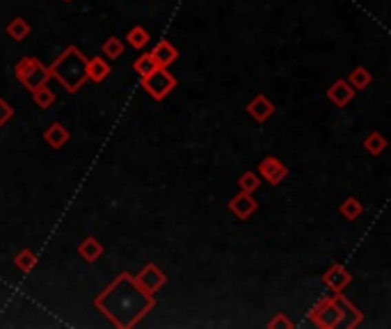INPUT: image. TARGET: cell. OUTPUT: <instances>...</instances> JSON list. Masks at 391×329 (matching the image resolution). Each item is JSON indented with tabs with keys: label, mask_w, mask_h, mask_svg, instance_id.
Instances as JSON below:
<instances>
[{
	"label": "cell",
	"mask_w": 391,
	"mask_h": 329,
	"mask_svg": "<svg viewBox=\"0 0 391 329\" xmlns=\"http://www.w3.org/2000/svg\"><path fill=\"white\" fill-rule=\"evenodd\" d=\"M5 32H7V37L14 39V41H23V39L30 37L32 28H30V23H28L25 19L17 17V19H12V21H10V25H7V30H5Z\"/></svg>",
	"instance_id": "17"
},
{
	"label": "cell",
	"mask_w": 391,
	"mask_h": 329,
	"mask_svg": "<svg viewBox=\"0 0 391 329\" xmlns=\"http://www.w3.org/2000/svg\"><path fill=\"white\" fill-rule=\"evenodd\" d=\"M103 245H101V240L94 238V235H87L81 245H78V254H81V259L85 263H96L98 259L103 256Z\"/></svg>",
	"instance_id": "13"
},
{
	"label": "cell",
	"mask_w": 391,
	"mask_h": 329,
	"mask_svg": "<svg viewBox=\"0 0 391 329\" xmlns=\"http://www.w3.org/2000/svg\"><path fill=\"white\" fill-rule=\"evenodd\" d=\"M151 55H154V60H156L158 67H169V64H174L176 60H179V51H176V48L165 39L158 41V44L154 46Z\"/></svg>",
	"instance_id": "14"
},
{
	"label": "cell",
	"mask_w": 391,
	"mask_h": 329,
	"mask_svg": "<svg viewBox=\"0 0 391 329\" xmlns=\"http://www.w3.org/2000/svg\"><path fill=\"white\" fill-rule=\"evenodd\" d=\"M149 39H151V37H149V32H147L142 25L131 28L129 34H126V41H129V46L138 48V51H142V48H145V46L149 44Z\"/></svg>",
	"instance_id": "22"
},
{
	"label": "cell",
	"mask_w": 391,
	"mask_h": 329,
	"mask_svg": "<svg viewBox=\"0 0 391 329\" xmlns=\"http://www.w3.org/2000/svg\"><path fill=\"white\" fill-rule=\"evenodd\" d=\"M110 76V64L105 57H92L87 60V81L101 85Z\"/></svg>",
	"instance_id": "15"
},
{
	"label": "cell",
	"mask_w": 391,
	"mask_h": 329,
	"mask_svg": "<svg viewBox=\"0 0 391 329\" xmlns=\"http://www.w3.org/2000/svg\"><path fill=\"white\" fill-rule=\"evenodd\" d=\"M94 309L101 311L115 327L133 329L156 309V297L142 290L131 273H119L115 282L105 286L94 299Z\"/></svg>",
	"instance_id": "1"
},
{
	"label": "cell",
	"mask_w": 391,
	"mask_h": 329,
	"mask_svg": "<svg viewBox=\"0 0 391 329\" xmlns=\"http://www.w3.org/2000/svg\"><path fill=\"white\" fill-rule=\"evenodd\" d=\"M334 295H337V299L341 302V306H344L346 318L350 316V320H348V329H355V327H359L361 323H364V316H361V311L350 302V299L344 295V293H334Z\"/></svg>",
	"instance_id": "18"
},
{
	"label": "cell",
	"mask_w": 391,
	"mask_h": 329,
	"mask_svg": "<svg viewBox=\"0 0 391 329\" xmlns=\"http://www.w3.org/2000/svg\"><path fill=\"white\" fill-rule=\"evenodd\" d=\"M12 117H14V108L5 101V98H0V126H5L7 121H12Z\"/></svg>",
	"instance_id": "28"
},
{
	"label": "cell",
	"mask_w": 391,
	"mask_h": 329,
	"mask_svg": "<svg viewBox=\"0 0 391 329\" xmlns=\"http://www.w3.org/2000/svg\"><path fill=\"white\" fill-rule=\"evenodd\" d=\"M32 98H34V103H37L39 108L46 110V108H51V105L55 103V98H58V96H55V92L48 87V85H41V87H37L32 92Z\"/></svg>",
	"instance_id": "24"
},
{
	"label": "cell",
	"mask_w": 391,
	"mask_h": 329,
	"mask_svg": "<svg viewBox=\"0 0 391 329\" xmlns=\"http://www.w3.org/2000/svg\"><path fill=\"white\" fill-rule=\"evenodd\" d=\"M238 188L243 192L254 195V192L261 188V176L257 171H245V174H240V178H238Z\"/></svg>",
	"instance_id": "25"
},
{
	"label": "cell",
	"mask_w": 391,
	"mask_h": 329,
	"mask_svg": "<svg viewBox=\"0 0 391 329\" xmlns=\"http://www.w3.org/2000/svg\"><path fill=\"white\" fill-rule=\"evenodd\" d=\"M14 76H17V81L23 85L28 92H34L41 85H48L51 81V71L44 62H39L37 57H21L17 62V67H14Z\"/></svg>",
	"instance_id": "3"
},
{
	"label": "cell",
	"mask_w": 391,
	"mask_h": 329,
	"mask_svg": "<svg viewBox=\"0 0 391 329\" xmlns=\"http://www.w3.org/2000/svg\"><path fill=\"white\" fill-rule=\"evenodd\" d=\"M323 282H325L327 288H332L334 293H344L346 286L352 282V275L348 273V270L341 266V263H334V266H330V268L325 270Z\"/></svg>",
	"instance_id": "9"
},
{
	"label": "cell",
	"mask_w": 391,
	"mask_h": 329,
	"mask_svg": "<svg viewBox=\"0 0 391 329\" xmlns=\"http://www.w3.org/2000/svg\"><path fill=\"white\" fill-rule=\"evenodd\" d=\"M257 209H259V202L254 199V195L243 192V190H240L236 197H231V202H229V211L243 222L250 220L254 213H257Z\"/></svg>",
	"instance_id": "8"
},
{
	"label": "cell",
	"mask_w": 391,
	"mask_h": 329,
	"mask_svg": "<svg viewBox=\"0 0 391 329\" xmlns=\"http://www.w3.org/2000/svg\"><path fill=\"white\" fill-rule=\"evenodd\" d=\"M124 48H126V44L119 37H108L103 41V55L108 57V60H117V57H122Z\"/></svg>",
	"instance_id": "26"
},
{
	"label": "cell",
	"mask_w": 391,
	"mask_h": 329,
	"mask_svg": "<svg viewBox=\"0 0 391 329\" xmlns=\"http://www.w3.org/2000/svg\"><path fill=\"white\" fill-rule=\"evenodd\" d=\"M176 78L169 74L167 67H156L149 76H142V87L154 101H162L176 89Z\"/></svg>",
	"instance_id": "5"
},
{
	"label": "cell",
	"mask_w": 391,
	"mask_h": 329,
	"mask_svg": "<svg viewBox=\"0 0 391 329\" xmlns=\"http://www.w3.org/2000/svg\"><path fill=\"white\" fill-rule=\"evenodd\" d=\"M339 211L348 222H355V220H359L361 215H364V204H361L357 197H348L346 202L339 206Z\"/></svg>",
	"instance_id": "19"
},
{
	"label": "cell",
	"mask_w": 391,
	"mask_h": 329,
	"mask_svg": "<svg viewBox=\"0 0 391 329\" xmlns=\"http://www.w3.org/2000/svg\"><path fill=\"white\" fill-rule=\"evenodd\" d=\"M364 149L371 156H380L382 151L387 149V138L382 135L380 131H373V133H368L366 138H364Z\"/></svg>",
	"instance_id": "20"
},
{
	"label": "cell",
	"mask_w": 391,
	"mask_h": 329,
	"mask_svg": "<svg viewBox=\"0 0 391 329\" xmlns=\"http://www.w3.org/2000/svg\"><path fill=\"white\" fill-rule=\"evenodd\" d=\"M309 320L321 329H337V327H344L346 311L337 299V295H330V297H323L321 302L311 309Z\"/></svg>",
	"instance_id": "4"
},
{
	"label": "cell",
	"mask_w": 391,
	"mask_h": 329,
	"mask_svg": "<svg viewBox=\"0 0 391 329\" xmlns=\"http://www.w3.org/2000/svg\"><path fill=\"white\" fill-rule=\"evenodd\" d=\"M247 112L252 114L254 121H259V124H266V121L275 114V103L270 101L268 96L257 94L250 103H247Z\"/></svg>",
	"instance_id": "10"
},
{
	"label": "cell",
	"mask_w": 391,
	"mask_h": 329,
	"mask_svg": "<svg viewBox=\"0 0 391 329\" xmlns=\"http://www.w3.org/2000/svg\"><path fill=\"white\" fill-rule=\"evenodd\" d=\"M279 327H282V329H293L295 323H293L290 318L284 316V313H277V316L268 323V329H279Z\"/></svg>",
	"instance_id": "27"
},
{
	"label": "cell",
	"mask_w": 391,
	"mask_h": 329,
	"mask_svg": "<svg viewBox=\"0 0 391 329\" xmlns=\"http://www.w3.org/2000/svg\"><path fill=\"white\" fill-rule=\"evenodd\" d=\"M327 98H330L337 108H346V105L355 98V89L346 81H337L334 85H330V89H327Z\"/></svg>",
	"instance_id": "11"
},
{
	"label": "cell",
	"mask_w": 391,
	"mask_h": 329,
	"mask_svg": "<svg viewBox=\"0 0 391 329\" xmlns=\"http://www.w3.org/2000/svg\"><path fill=\"white\" fill-rule=\"evenodd\" d=\"M135 284L145 293H149V295H156V293L167 284V275L162 273L158 266H154V263H147V266L135 275Z\"/></svg>",
	"instance_id": "6"
},
{
	"label": "cell",
	"mask_w": 391,
	"mask_h": 329,
	"mask_svg": "<svg viewBox=\"0 0 391 329\" xmlns=\"http://www.w3.org/2000/svg\"><path fill=\"white\" fill-rule=\"evenodd\" d=\"M48 71H51V78H55L67 92L76 94L87 83V57L81 53L78 46H67L58 60L48 67Z\"/></svg>",
	"instance_id": "2"
},
{
	"label": "cell",
	"mask_w": 391,
	"mask_h": 329,
	"mask_svg": "<svg viewBox=\"0 0 391 329\" xmlns=\"http://www.w3.org/2000/svg\"><path fill=\"white\" fill-rule=\"evenodd\" d=\"M346 83L350 85L355 92H361V89H366L368 85L373 83V76H371V71H368L366 67H355L350 71V76L346 78Z\"/></svg>",
	"instance_id": "16"
},
{
	"label": "cell",
	"mask_w": 391,
	"mask_h": 329,
	"mask_svg": "<svg viewBox=\"0 0 391 329\" xmlns=\"http://www.w3.org/2000/svg\"><path fill=\"white\" fill-rule=\"evenodd\" d=\"M14 263H17V268L21 273H32L34 268H37V254L32 252V249H21V252L14 256Z\"/></svg>",
	"instance_id": "21"
},
{
	"label": "cell",
	"mask_w": 391,
	"mask_h": 329,
	"mask_svg": "<svg viewBox=\"0 0 391 329\" xmlns=\"http://www.w3.org/2000/svg\"><path fill=\"white\" fill-rule=\"evenodd\" d=\"M257 174L266 183H270V185H279L284 178L288 176V167L279 158H275V156H268V158H263L259 162V171H257Z\"/></svg>",
	"instance_id": "7"
},
{
	"label": "cell",
	"mask_w": 391,
	"mask_h": 329,
	"mask_svg": "<svg viewBox=\"0 0 391 329\" xmlns=\"http://www.w3.org/2000/svg\"><path fill=\"white\" fill-rule=\"evenodd\" d=\"M156 67H158V64H156V60H154L151 53H142L140 57H135V62H133L135 74H138L140 78H142V76H149Z\"/></svg>",
	"instance_id": "23"
},
{
	"label": "cell",
	"mask_w": 391,
	"mask_h": 329,
	"mask_svg": "<svg viewBox=\"0 0 391 329\" xmlns=\"http://www.w3.org/2000/svg\"><path fill=\"white\" fill-rule=\"evenodd\" d=\"M71 140V133L69 128L65 124H60V121H55V124H51L44 131V142L51 149H62L67 147V142Z\"/></svg>",
	"instance_id": "12"
}]
</instances>
